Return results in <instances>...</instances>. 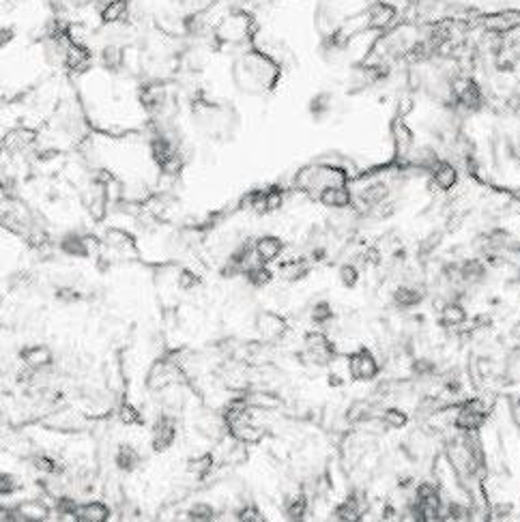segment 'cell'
I'll return each mask as SVG.
<instances>
[{"instance_id":"6da1fadb","label":"cell","mask_w":520,"mask_h":522,"mask_svg":"<svg viewBox=\"0 0 520 522\" xmlns=\"http://www.w3.org/2000/svg\"><path fill=\"white\" fill-rule=\"evenodd\" d=\"M237 84L248 93H262L271 91L280 78V67L258 50H250L237 62Z\"/></svg>"},{"instance_id":"7a4b0ae2","label":"cell","mask_w":520,"mask_h":522,"mask_svg":"<svg viewBox=\"0 0 520 522\" xmlns=\"http://www.w3.org/2000/svg\"><path fill=\"white\" fill-rule=\"evenodd\" d=\"M177 352H168L160 359L153 361L151 370H148L146 374V387L151 392H162V389H168L170 385H177L181 383L185 377H183V370L175 357Z\"/></svg>"},{"instance_id":"3957f363","label":"cell","mask_w":520,"mask_h":522,"mask_svg":"<svg viewBox=\"0 0 520 522\" xmlns=\"http://www.w3.org/2000/svg\"><path fill=\"white\" fill-rule=\"evenodd\" d=\"M252 24H254V18L250 13H231L221 20L217 26H215V41L217 45L221 43H237V41H243L250 37L252 33Z\"/></svg>"},{"instance_id":"277c9868","label":"cell","mask_w":520,"mask_h":522,"mask_svg":"<svg viewBox=\"0 0 520 522\" xmlns=\"http://www.w3.org/2000/svg\"><path fill=\"white\" fill-rule=\"evenodd\" d=\"M379 370V361L367 346H361L348 355V372L355 381H372L377 379Z\"/></svg>"},{"instance_id":"5b68a950","label":"cell","mask_w":520,"mask_h":522,"mask_svg":"<svg viewBox=\"0 0 520 522\" xmlns=\"http://www.w3.org/2000/svg\"><path fill=\"white\" fill-rule=\"evenodd\" d=\"M336 344L323 331H308L306 333V357L316 365H327L338 357Z\"/></svg>"},{"instance_id":"8992f818","label":"cell","mask_w":520,"mask_h":522,"mask_svg":"<svg viewBox=\"0 0 520 522\" xmlns=\"http://www.w3.org/2000/svg\"><path fill=\"white\" fill-rule=\"evenodd\" d=\"M486 417H488V409L480 400H467L458 409L456 428H460L463 432H475L484 426Z\"/></svg>"},{"instance_id":"52a82bcc","label":"cell","mask_w":520,"mask_h":522,"mask_svg":"<svg viewBox=\"0 0 520 522\" xmlns=\"http://www.w3.org/2000/svg\"><path fill=\"white\" fill-rule=\"evenodd\" d=\"M256 329L260 331V335L265 340L273 342V340H282L288 333L290 327H288V321L284 316H280L277 312L265 310V312H260L256 316Z\"/></svg>"},{"instance_id":"ba28073f","label":"cell","mask_w":520,"mask_h":522,"mask_svg":"<svg viewBox=\"0 0 520 522\" xmlns=\"http://www.w3.org/2000/svg\"><path fill=\"white\" fill-rule=\"evenodd\" d=\"M177 438V421L172 415H160V419L155 421L153 426V434H151V440H153V450L157 454L170 450V445L175 443Z\"/></svg>"},{"instance_id":"9c48e42d","label":"cell","mask_w":520,"mask_h":522,"mask_svg":"<svg viewBox=\"0 0 520 522\" xmlns=\"http://www.w3.org/2000/svg\"><path fill=\"white\" fill-rule=\"evenodd\" d=\"M396 16H398V9L392 3H387V0H375V3L367 7V28L385 30L387 26H392Z\"/></svg>"},{"instance_id":"30bf717a","label":"cell","mask_w":520,"mask_h":522,"mask_svg":"<svg viewBox=\"0 0 520 522\" xmlns=\"http://www.w3.org/2000/svg\"><path fill=\"white\" fill-rule=\"evenodd\" d=\"M226 428H228L231 436H233L237 443H241V445H256V443H260V440L267 436V430L254 426V423L250 421V415H248V417H241V419H237V421H233V423H228Z\"/></svg>"},{"instance_id":"8fae6325","label":"cell","mask_w":520,"mask_h":522,"mask_svg":"<svg viewBox=\"0 0 520 522\" xmlns=\"http://www.w3.org/2000/svg\"><path fill=\"white\" fill-rule=\"evenodd\" d=\"M20 361H24V365H28V370H45L54 363V355L52 348L45 344H33V346H24L20 350Z\"/></svg>"},{"instance_id":"7c38bea8","label":"cell","mask_w":520,"mask_h":522,"mask_svg":"<svg viewBox=\"0 0 520 522\" xmlns=\"http://www.w3.org/2000/svg\"><path fill=\"white\" fill-rule=\"evenodd\" d=\"M39 138V129L35 127H13L11 131H7L3 144H5V151H11V153H20V151H26L28 146H33Z\"/></svg>"},{"instance_id":"4fadbf2b","label":"cell","mask_w":520,"mask_h":522,"mask_svg":"<svg viewBox=\"0 0 520 522\" xmlns=\"http://www.w3.org/2000/svg\"><path fill=\"white\" fill-rule=\"evenodd\" d=\"M430 177H432V185L441 191H452L456 185H458V168L454 164H450L448 160H441L432 170H430Z\"/></svg>"},{"instance_id":"5bb4252c","label":"cell","mask_w":520,"mask_h":522,"mask_svg":"<svg viewBox=\"0 0 520 522\" xmlns=\"http://www.w3.org/2000/svg\"><path fill=\"white\" fill-rule=\"evenodd\" d=\"M323 206L327 209H336V211H344L353 204V194L348 191L346 185H333V187H325L319 198H316Z\"/></svg>"},{"instance_id":"9a60e30c","label":"cell","mask_w":520,"mask_h":522,"mask_svg":"<svg viewBox=\"0 0 520 522\" xmlns=\"http://www.w3.org/2000/svg\"><path fill=\"white\" fill-rule=\"evenodd\" d=\"M13 509H16L18 520H24V522H41V520H48L50 518V507L41 499L22 501Z\"/></svg>"},{"instance_id":"2e32d148","label":"cell","mask_w":520,"mask_h":522,"mask_svg":"<svg viewBox=\"0 0 520 522\" xmlns=\"http://www.w3.org/2000/svg\"><path fill=\"white\" fill-rule=\"evenodd\" d=\"M282 250H284V241L280 237H275V235H265V237L256 239V243H254L256 258L260 262H265V265L277 260V256L282 254Z\"/></svg>"},{"instance_id":"e0dca14e","label":"cell","mask_w":520,"mask_h":522,"mask_svg":"<svg viewBox=\"0 0 520 522\" xmlns=\"http://www.w3.org/2000/svg\"><path fill=\"white\" fill-rule=\"evenodd\" d=\"M424 296H426V292H424L421 288L398 286L396 292H394V296H392V301H394V306L400 308V310H411V308H417V306L424 301Z\"/></svg>"},{"instance_id":"ac0fdd59","label":"cell","mask_w":520,"mask_h":522,"mask_svg":"<svg viewBox=\"0 0 520 522\" xmlns=\"http://www.w3.org/2000/svg\"><path fill=\"white\" fill-rule=\"evenodd\" d=\"M140 462H142V458H140V454H138V450L133 445H127V443L118 445V450L114 454V465H116L118 471L133 473L140 467Z\"/></svg>"},{"instance_id":"d6986e66","label":"cell","mask_w":520,"mask_h":522,"mask_svg":"<svg viewBox=\"0 0 520 522\" xmlns=\"http://www.w3.org/2000/svg\"><path fill=\"white\" fill-rule=\"evenodd\" d=\"M129 18V0H110L101 9V22L106 26H116L127 22Z\"/></svg>"},{"instance_id":"ffe728a7","label":"cell","mask_w":520,"mask_h":522,"mask_svg":"<svg viewBox=\"0 0 520 522\" xmlns=\"http://www.w3.org/2000/svg\"><path fill=\"white\" fill-rule=\"evenodd\" d=\"M110 507L104 501H89L84 505H80L76 520L80 522H106L110 518Z\"/></svg>"},{"instance_id":"44dd1931","label":"cell","mask_w":520,"mask_h":522,"mask_svg":"<svg viewBox=\"0 0 520 522\" xmlns=\"http://www.w3.org/2000/svg\"><path fill=\"white\" fill-rule=\"evenodd\" d=\"M486 273H488V269H486L484 260H480V258H469V260L458 265V279L469 282V284L484 282Z\"/></svg>"},{"instance_id":"7402d4cb","label":"cell","mask_w":520,"mask_h":522,"mask_svg":"<svg viewBox=\"0 0 520 522\" xmlns=\"http://www.w3.org/2000/svg\"><path fill=\"white\" fill-rule=\"evenodd\" d=\"M486 28H490L492 33H499V35L516 30V28H520V13L503 11V13L490 16V20H486Z\"/></svg>"},{"instance_id":"603a6c76","label":"cell","mask_w":520,"mask_h":522,"mask_svg":"<svg viewBox=\"0 0 520 522\" xmlns=\"http://www.w3.org/2000/svg\"><path fill=\"white\" fill-rule=\"evenodd\" d=\"M392 131H394V140H396V153L400 155V157H411V146H413V133H411V129L406 127V123L398 116L396 118V123H394V127H392Z\"/></svg>"},{"instance_id":"cb8c5ba5","label":"cell","mask_w":520,"mask_h":522,"mask_svg":"<svg viewBox=\"0 0 520 522\" xmlns=\"http://www.w3.org/2000/svg\"><path fill=\"white\" fill-rule=\"evenodd\" d=\"M280 273L286 282H299L310 273V262L308 258H290L280 265Z\"/></svg>"},{"instance_id":"d4e9b609","label":"cell","mask_w":520,"mask_h":522,"mask_svg":"<svg viewBox=\"0 0 520 522\" xmlns=\"http://www.w3.org/2000/svg\"><path fill=\"white\" fill-rule=\"evenodd\" d=\"M104 245L110 248V250H125V252H133L135 250V239L127 233V231H121V228H110L106 233V239H104Z\"/></svg>"},{"instance_id":"484cf974","label":"cell","mask_w":520,"mask_h":522,"mask_svg":"<svg viewBox=\"0 0 520 522\" xmlns=\"http://www.w3.org/2000/svg\"><path fill=\"white\" fill-rule=\"evenodd\" d=\"M467 321V310L458 301H450L441 308V325L445 327H460Z\"/></svg>"},{"instance_id":"4316f807","label":"cell","mask_w":520,"mask_h":522,"mask_svg":"<svg viewBox=\"0 0 520 522\" xmlns=\"http://www.w3.org/2000/svg\"><path fill=\"white\" fill-rule=\"evenodd\" d=\"M125 52H127V50H121L118 45L108 43V45L99 52V62H101V67L108 69V71L121 69V67L125 65Z\"/></svg>"},{"instance_id":"83f0119b","label":"cell","mask_w":520,"mask_h":522,"mask_svg":"<svg viewBox=\"0 0 520 522\" xmlns=\"http://www.w3.org/2000/svg\"><path fill=\"white\" fill-rule=\"evenodd\" d=\"M31 462L35 465L37 471H41L45 475H62L65 473V465L60 460H56L54 456L45 454V452H39V454L31 456Z\"/></svg>"},{"instance_id":"f1b7e54d","label":"cell","mask_w":520,"mask_h":522,"mask_svg":"<svg viewBox=\"0 0 520 522\" xmlns=\"http://www.w3.org/2000/svg\"><path fill=\"white\" fill-rule=\"evenodd\" d=\"M333 516L338 520H359L361 518V505H359V496L357 494H348L336 509Z\"/></svg>"},{"instance_id":"f546056e","label":"cell","mask_w":520,"mask_h":522,"mask_svg":"<svg viewBox=\"0 0 520 522\" xmlns=\"http://www.w3.org/2000/svg\"><path fill=\"white\" fill-rule=\"evenodd\" d=\"M213 467H215V460H213V454H211V452L200 454V456H194V458L187 460V471H189L192 475H196L198 479L206 477V475L213 471Z\"/></svg>"},{"instance_id":"4dcf8cb0","label":"cell","mask_w":520,"mask_h":522,"mask_svg":"<svg viewBox=\"0 0 520 522\" xmlns=\"http://www.w3.org/2000/svg\"><path fill=\"white\" fill-rule=\"evenodd\" d=\"M243 275L248 277V282H250L254 288H265V286L271 284V279H273L271 269H269L265 262H260V260H258V265H252Z\"/></svg>"},{"instance_id":"1f68e13d","label":"cell","mask_w":520,"mask_h":522,"mask_svg":"<svg viewBox=\"0 0 520 522\" xmlns=\"http://www.w3.org/2000/svg\"><path fill=\"white\" fill-rule=\"evenodd\" d=\"M308 511V499L304 492H297L286 501V516L290 520H302Z\"/></svg>"},{"instance_id":"d6a6232c","label":"cell","mask_w":520,"mask_h":522,"mask_svg":"<svg viewBox=\"0 0 520 522\" xmlns=\"http://www.w3.org/2000/svg\"><path fill=\"white\" fill-rule=\"evenodd\" d=\"M310 318H312L314 325H321L323 327V325H327V323H331L336 318V312L329 306V301H316L312 306V310H310Z\"/></svg>"},{"instance_id":"836d02e7","label":"cell","mask_w":520,"mask_h":522,"mask_svg":"<svg viewBox=\"0 0 520 522\" xmlns=\"http://www.w3.org/2000/svg\"><path fill=\"white\" fill-rule=\"evenodd\" d=\"M383 423L389 426V428H394V430H402L409 423V413L402 411V409H396V406L394 409H387L383 413Z\"/></svg>"},{"instance_id":"e575fe53","label":"cell","mask_w":520,"mask_h":522,"mask_svg":"<svg viewBox=\"0 0 520 522\" xmlns=\"http://www.w3.org/2000/svg\"><path fill=\"white\" fill-rule=\"evenodd\" d=\"M215 518V509L213 505L209 503H196L194 507L187 509V520H194V522H209Z\"/></svg>"},{"instance_id":"d590c367","label":"cell","mask_w":520,"mask_h":522,"mask_svg":"<svg viewBox=\"0 0 520 522\" xmlns=\"http://www.w3.org/2000/svg\"><path fill=\"white\" fill-rule=\"evenodd\" d=\"M54 509H56L58 516H73V518H76L78 509H80V503L76 499H71V496H58Z\"/></svg>"},{"instance_id":"8d00e7d4","label":"cell","mask_w":520,"mask_h":522,"mask_svg":"<svg viewBox=\"0 0 520 522\" xmlns=\"http://www.w3.org/2000/svg\"><path fill=\"white\" fill-rule=\"evenodd\" d=\"M338 277H340V282H342L344 288H355V286L359 284V269H357L355 265L346 262V265L340 267Z\"/></svg>"},{"instance_id":"74e56055","label":"cell","mask_w":520,"mask_h":522,"mask_svg":"<svg viewBox=\"0 0 520 522\" xmlns=\"http://www.w3.org/2000/svg\"><path fill=\"white\" fill-rule=\"evenodd\" d=\"M118 419H121L123 423H127V426H142V423H144V419H142V415L138 413V409L131 406V404H127V402H123V404L118 406Z\"/></svg>"},{"instance_id":"f35d334b","label":"cell","mask_w":520,"mask_h":522,"mask_svg":"<svg viewBox=\"0 0 520 522\" xmlns=\"http://www.w3.org/2000/svg\"><path fill=\"white\" fill-rule=\"evenodd\" d=\"M237 520L239 522H265V513L256 507V505H243L237 511Z\"/></svg>"},{"instance_id":"ab89813d","label":"cell","mask_w":520,"mask_h":522,"mask_svg":"<svg viewBox=\"0 0 520 522\" xmlns=\"http://www.w3.org/2000/svg\"><path fill=\"white\" fill-rule=\"evenodd\" d=\"M202 284V277L200 275H196L194 271H189V269H183L181 271V275H179V288H183V290H194V288H198Z\"/></svg>"},{"instance_id":"60d3db41","label":"cell","mask_w":520,"mask_h":522,"mask_svg":"<svg viewBox=\"0 0 520 522\" xmlns=\"http://www.w3.org/2000/svg\"><path fill=\"white\" fill-rule=\"evenodd\" d=\"M411 370H413V374H417V377H432L436 372V365L430 359H417V361H413Z\"/></svg>"},{"instance_id":"b9f144b4","label":"cell","mask_w":520,"mask_h":522,"mask_svg":"<svg viewBox=\"0 0 520 522\" xmlns=\"http://www.w3.org/2000/svg\"><path fill=\"white\" fill-rule=\"evenodd\" d=\"M469 516H471V511L467 507H463L460 503H450L448 509L443 511V518H448V520H467Z\"/></svg>"},{"instance_id":"7bdbcfd3","label":"cell","mask_w":520,"mask_h":522,"mask_svg":"<svg viewBox=\"0 0 520 522\" xmlns=\"http://www.w3.org/2000/svg\"><path fill=\"white\" fill-rule=\"evenodd\" d=\"M18 488H20V482H18L16 475H9V473H3V475H0V494H3V496L13 494Z\"/></svg>"},{"instance_id":"ee69618b","label":"cell","mask_w":520,"mask_h":522,"mask_svg":"<svg viewBox=\"0 0 520 522\" xmlns=\"http://www.w3.org/2000/svg\"><path fill=\"white\" fill-rule=\"evenodd\" d=\"M56 299L62 301V304H76V301L82 299V294L78 290H73V288H58L56 290Z\"/></svg>"},{"instance_id":"f6af8a7d","label":"cell","mask_w":520,"mask_h":522,"mask_svg":"<svg viewBox=\"0 0 520 522\" xmlns=\"http://www.w3.org/2000/svg\"><path fill=\"white\" fill-rule=\"evenodd\" d=\"M359 258H361V262L365 267H377V265H381V252L377 248H367Z\"/></svg>"},{"instance_id":"bcb514c9","label":"cell","mask_w":520,"mask_h":522,"mask_svg":"<svg viewBox=\"0 0 520 522\" xmlns=\"http://www.w3.org/2000/svg\"><path fill=\"white\" fill-rule=\"evenodd\" d=\"M438 243H441V233H432L430 237L424 239V243H421V248H419V254H424V256L432 254V252L438 248Z\"/></svg>"},{"instance_id":"7dc6e473","label":"cell","mask_w":520,"mask_h":522,"mask_svg":"<svg viewBox=\"0 0 520 522\" xmlns=\"http://www.w3.org/2000/svg\"><path fill=\"white\" fill-rule=\"evenodd\" d=\"M411 110H413V101H411V99H406V101L402 99V101H400V116H404V112L409 114Z\"/></svg>"}]
</instances>
